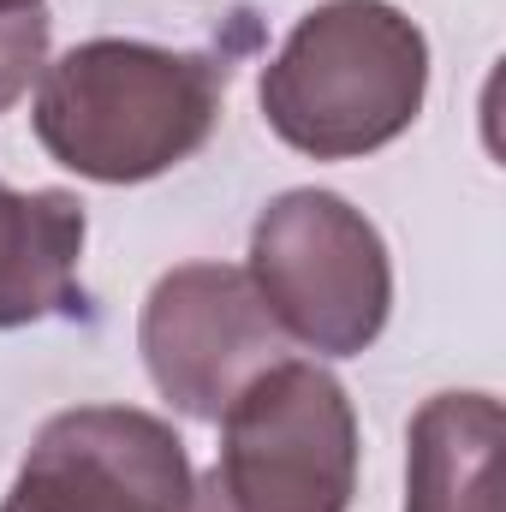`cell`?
Instances as JSON below:
<instances>
[{"label":"cell","instance_id":"cell-1","mask_svg":"<svg viewBox=\"0 0 506 512\" xmlns=\"http://www.w3.org/2000/svg\"><path fill=\"white\" fill-rule=\"evenodd\" d=\"M227 66L137 36H90L42 66L30 126L48 161L96 185H149L221 120Z\"/></svg>","mask_w":506,"mask_h":512},{"label":"cell","instance_id":"cell-2","mask_svg":"<svg viewBox=\"0 0 506 512\" xmlns=\"http://www.w3.org/2000/svg\"><path fill=\"white\" fill-rule=\"evenodd\" d=\"M429 96V36L393 0H322L262 66L268 131L310 161H358L399 143Z\"/></svg>","mask_w":506,"mask_h":512},{"label":"cell","instance_id":"cell-3","mask_svg":"<svg viewBox=\"0 0 506 512\" xmlns=\"http://www.w3.org/2000/svg\"><path fill=\"white\" fill-rule=\"evenodd\" d=\"M358 411L316 358H274L221 411V453L185 512H352Z\"/></svg>","mask_w":506,"mask_h":512},{"label":"cell","instance_id":"cell-4","mask_svg":"<svg viewBox=\"0 0 506 512\" xmlns=\"http://www.w3.org/2000/svg\"><path fill=\"white\" fill-rule=\"evenodd\" d=\"M251 274L280 340L316 358L370 352L393 316V256L376 221L340 191H280L251 227Z\"/></svg>","mask_w":506,"mask_h":512},{"label":"cell","instance_id":"cell-5","mask_svg":"<svg viewBox=\"0 0 506 512\" xmlns=\"http://www.w3.org/2000/svg\"><path fill=\"white\" fill-rule=\"evenodd\" d=\"M137 352L149 364L155 393L173 411L197 423H221L233 393L274 358H286V340L262 310L245 268L185 262L149 286L137 316Z\"/></svg>","mask_w":506,"mask_h":512},{"label":"cell","instance_id":"cell-6","mask_svg":"<svg viewBox=\"0 0 506 512\" xmlns=\"http://www.w3.org/2000/svg\"><path fill=\"white\" fill-rule=\"evenodd\" d=\"M191 453L137 405H72L48 417L0 512H185Z\"/></svg>","mask_w":506,"mask_h":512},{"label":"cell","instance_id":"cell-7","mask_svg":"<svg viewBox=\"0 0 506 512\" xmlns=\"http://www.w3.org/2000/svg\"><path fill=\"white\" fill-rule=\"evenodd\" d=\"M501 399L447 387L405 429V512H501Z\"/></svg>","mask_w":506,"mask_h":512},{"label":"cell","instance_id":"cell-8","mask_svg":"<svg viewBox=\"0 0 506 512\" xmlns=\"http://www.w3.org/2000/svg\"><path fill=\"white\" fill-rule=\"evenodd\" d=\"M90 215L72 191H12L0 185V334L48 316H72L84 304Z\"/></svg>","mask_w":506,"mask_h":512},{"label":"cell","instance_id":"cell-9","mask_svg":"<svg viewBox=\"0 0 506 512\" xmlns=\"http://www.w3.org/2000/svg\"><path fill=\"white\" fill-rule=\"evenodd\" d=\"M48 66V12L30 6V12H0V114L30 96V84L42 78Z\"/></svg>","mask_w":506,"mask_h":512},{"label":"cell","instance_id":"cell-10","mask_svg":"<svg viewBox=\"0 0 506 512\" xmlns=\"http://www.w3.org/2000/svg\"><path fill=\"white\" fill-rule=\"evenodd\" d=\"M30 6H42V0H0V12H30Z\"/></svg>","mask_w":506,"mask_h":512}]
</instances>
